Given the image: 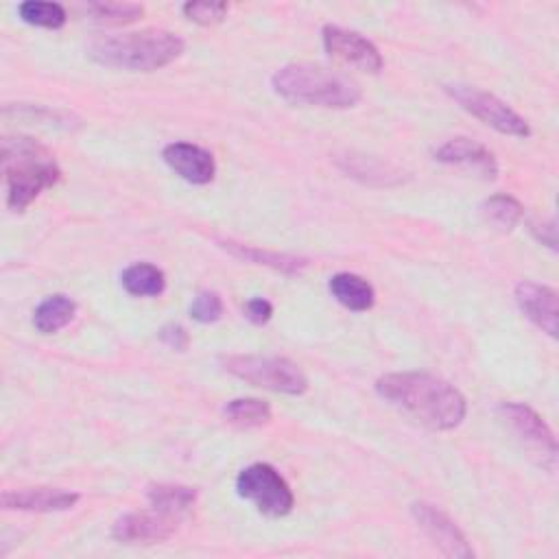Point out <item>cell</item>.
<instances>
[{
  "mask_svg": "<svg viewBox=\"0 0 559 559\" xmlns=\"http://www.w3.org/2000/svg\"><path fill=\"white\" fill-rule=\"evenodd\" d=\"M376 391L382 400L432 430H452L467 413V402L459 389L424 371L386 373L376 380Z\"/></svg>",
  "mask_w": 559,
  "mask_h": 559,
  "instance_id": "1",
  "label": "cell"
},
{
  "mask_svg": "<svg viewBox=\"0 0 559 559\" xmlns=\"http://www.w3.org/2000/svg\"><path fill=\"white\" fill-rule=\"evenodd\" d=\"M2 168L7 179V203L13 212L26 210L46 188L61 179L52 153L28 135L2 140Z\"/></svg>",
  "mask_w": 559,
  "mask_h": 559,
  "instance_id": "2",
  "label": "cell"
},
{
  "mask_svg": "<svg viewBox=\"0 0 559 559\" xmlns=\"http://www.w3.org/2000/svg\"><path fill=\"white\" fill-rule=\"evenodd\" d=\"M183 39L164 28H142L133 33L107 35L90 44V59L129 72H153L183 52Z\"/></svg>",
  "mask_w": 559,
  "mask_h": 559,
  "instance_id": "3",
  "label": "cell"
},
{
  "mask_svg": "<svg viewBox=\"0 0 559 559\" xmlns=\"http://www.w3.org/2000/svg\"><path fill=\"white\" fill-rule=\"evenodd\" d=\"M271 85L284 100L325 109L354 107L362 96L358 83L347 74L308 61L282 66L273 72Z\"/></svg>",
  "mask_w": 559,
  "mask_h": 559,
  "instance_id": "4",
  "label": "cell"
},
{
  "mask_svg": "<svg viewBox=\"0 0 559 559\" xmlns=\"http://www.w3.org/2000/svg\"><path fill=\"white\" fill-rule=\"evenodd\" d=\"M221 365L227 373L275 393L301 395L308 391V378L288 358L280 356H253V354H229L221 356Z\"/></svg>",
  "mask_w": 559,
  "mask_h": 559,
  "instance_id": "5",
  "label": "cell"
},
{
  "mask_svg": "<svg viewBox=\"0 0 559 559\" xmlns=\"http://www.w3.org/2000/svg\"><path fill=\"white\" fill-rule=\"evenodd\" d=\"M236 491L240 498L251 500L255 509L269 518H282L290 513L295 496L284 476L269 463H251L240 469L236 478Z\"/></svg>",
  "mask_w": 559,
  "mask_h": 559,
  "instance_id": "6",
  "label": "cell"
},
{
  "mask_svg": "<svg viewBox=\"0 0 559 559\" xmlns=\"http://www.w3.org/2000/svg\"><path fill=\"white\" fill-rule=\"evenodd\" d=\"M445 92L465 111H469L474 118L483 120L491 129H496L504 135H515V138L531 135L528 122L515 109H511L504 100H500L498 96H493L485 90H478L474 85H461V83L445 85Z\"/></svg>",
  "mask_w": 559,
  "mask_h": 559,
  "instance_id": "7",
  "label": "cell"
},
{
  "mask_svg": "<svg viewBox=\"0 0 559 559\" xmlns=\"http://www.w3.org/2000/svg\"><path fill=\"white\" fill-rule=\"evenodd\" d=\"M500 415L511 426L515 437L524 443V448H528L544 467L555 469L557 439L546 421L531 406L520 402L500 404Z\"/></svg>",
  "mask_w": 559,
  "mask_h": 559,
  "instance_id": "8",
  "label": "cell"
},
{
  "mask_svg": "<svg viewBox=\"0 0 559 559\" xmlns=\"http://www.w3.org/2000/svg\"><path fill=\"white\" fill-rule=\"evenodd\" d=\"M321 37H323V48L330 57H334L343 63H349L358 70L371 72V74L382 70L384 61H382L380 50L360 33L328 24V26H323Z\"/></svg>",
  "mask_w": 559,
  "mask_h": 559,
  "instance_id": "9",
  "label": "cell"
},
{
  "mask_svg": "<svg viewBox=\"0 0 559 559\" xmlns=\"http://www.w3.org/2000/svg\"><path fill=\"white\" fill-rule=\"evenodd\" d=\"M177 518L153 511H133L118 518L111 526V535L124 544H159L177 533Z\"/></svg>",
  "mask_w": 559,
  "mask_h": 559,
  "instance_id": "10",
  "label": "cell"
},
{
  "mask_svg": "<svg viewBox=\"0 0 559 559\" xmlns=\"http://www.w3.org/2000/svg\"><path fill=\"white\" fill-rule=\"evenodd\" d=\"M413 515L419 528L432 539L435 546L441 548V552H445L448 557H461V559L474 557V550L469 548L463 531L441 509L428 502H415Z\"/></svg>",
  "mask_w": 559,
  "mask_h": 559,
  "instance_id": "11",
  "label": "cell"
},
{
  "mask_svg": "<svg viewBox=\"0 0 559 559\" xmlns=\"http://www.w3.org/2000/svg\"><path fill=\"white\" fill-rule=\"evenodd\" d=\"M162 157L173 173L194 186H205L216 175L214 155L192 142H170L164 146Z\"/></svg>",
  "mask_w": 559,
  "mask_h": 559,
  "instance_id": "12",
  "label": "cell"
},
{
  "mask_svg": "<svg viewBox=\"0 0 559 559\" xmlns=\"http://www.w3.org/2000/svg\"><path fill=\"white\" fill-rule=\"evenodd\" d=\"M515 301L528 321H533L548 336H557V290L555 288L524 280L515 286Z\"/></svg>",
  "mask_w": 559,
  "mask_h": 559,
  "instance_id": "13",
  "label": "cell"
},
{
  "mask_svg": "<svg viewBox=\"0 0 559 559\" xmlns=\"http://www.w3.org/2000/svg\"><path fill=\"white\" fill-rule=\"evenodd\" d=\"M0 502L4 509L52 513V511L72 509L79 502V493L68 489H57V487H26V489L2 491Z\"/></svg>",
  "mask_w": 559,
  "mask_h": 559,
  "instance_id": "14",
  "label": "cell"
},
{
  "mask_svg": "<svg viewBox=\"0 0 559 559\" xmlns=\"http://www.w3.org/2000/svg\"><path fill=\"white\" fill-rule=\"evenodd\" d=\"M435 159L443 164L467 166L480 173L485 179H493L498 175V162L493 153L476 140L469 138H450L439 148H435Z\"/></svg>",
  "mask_w": 559,
  "mask_h": 559,
  "instance_id": "15",
  "label": "cell"
},
{
  "mask_svg": "<svg viewBox=\"0 0 559 559\" xmlns=\"http://www.w3.org/2000/svg\"><path fill=\"white\" fill-rule=\"evenodd\" d=\"M328 288L341 306H345L347 310H354V312H367L376 304L373 286L356 273L332 275L328 282Z\"/></svg>",
  "mask_w": 559,
  "mask_h": 559,
  "instance_id": "16",
  "label": "cell"
},
{
  "mask_svg": "<svg viewBox=\"0 0 559 559\" xmlns=\"http://www.w3.org/2000/svg\"><path fill=\"white\" fill-rule=\"evenodd\" d=\"M146 498H148L153 509H157L162 513H168V515L179 520L181 515H186L194 507L197 489L186 487V485L157 483V485H148Z\"/></svg>",
  "mask_w": 559,
  "mask_h": 559,
  "instance_id": "17",
  "label": "cell"
},
{
  "mask_svg": "<svg viewBox=\"0 0 559 559\" xmlns=\"http://www.w3.org/2000/svg\"><path fill=\"white\" fill-rule=\"evenodd\" d=\"M76 312V304L68 295H50L46 297L33 312V325L41 334H55L66 328Z\"/></svg>",
  "mask_w": 559,
  "mask_h": 559,
  "instance_id": "18",
  "label": "cell"
},
{
  "mask_svg": "<svg viewBox=\"0 0 559 559\" xmlns=\"http://www.w3.org/2000/svg\"><path fill=\"white\" fill-rule=\"evenodd\" d=\"M122 288L133 297H157L166 288V277L162 269L148 262H135L127 266L120 275Z\"/></svg>",
  "mask_w": 559,
  "mask_h": 559,
  "instance_id": "19",
  "label": "cell"
},
{
  "mask_svg": "<svg viewBox=\"0 0 559 559\" xmlns=\"http://www.w3.org/2000/svg\"><path fill=\"white\" fill-rule=\"evenodd\" d=\"M83 9L92 22L105 26H124L144 15V7L138 2H87Z\"/></svg>",
  "mask_w": 559,
  "mask_h": 559,
  "instance_id": "20",
  "label": "cell"
},
{
  "mask_svg": "<svg viewBox=\"0 0 559 559\" xmlns=\"http://www.w3.org/2000/svg\"><path fill=\"white\" fill-rule=\"evenodd\" d=\"M227 421L240 428H255L271 421V406L258 397H236L229 400L223 408Z\"/></svg>",
  "mask_w": 559,
  "mask_h": 559,
  "instance_id": "21",
  "label": "cell"
},
{
  "mask_svg": "<svg viewBox=\"0 0 559 559\" xmlns=\"http://www.w3.org/2000/svg\"><path fill=\"white\" fill-rule=\"evenodd\" d=\"M483 216L502 231H511L522 218V205L511 194H493L483 203Z\"/></svg>",
  "mask_w": 559,
  "mask_h": 559,
  "instance_id": "22",
  "label": "cell"
},
{
  "mask_svg": "<svg viewBox=\"0 0 559 559\" xmlns=\"http://www.w3.org/2000/svg\"><path fill=\"white\" fill-rule=\"evenodd\" d=\"M17 13L26 24L52 28V31L61 28L68 20V13L59 2H44V0H26L17 7Z\"/></svg>",
  "mask_w": 559,
  "mask_h": 559,
  "instance_id": "23",
  "label": "cell"
},
{
  "mask_svg": "<svg viewBox=\"0 0 559 559\" xmlns=\"http://www.w3.org/2000/svg\"><path fill=\"white\" fill-rule=\"evenodd\" d=\"M225 249H229L234 255L242 258V260H251L258 264H266L286 273H299L308 262L295 255H286V253H271V251H260L253 247H245V245H234V242H223Z\"/></svg>",
  "mask_w": 559,
  "mask_h": 559,
  "instance_id": "24",
  "label": "cell"
},
{
  "mask_svg": "<svg viewBox=\"0 0 559 559\" xmlns=\"http://www.w3.org/2000/svg\"><path fill=\"white\" fill-rule=\"evenodd\" d=\"M341 166L352 175L358 177L362 181H378V183H389V179H397V170L380 164L373 157H365V155H345Z\"/></svg>",
  "mask_w": 559,
  "mask_h": 559,
  "instance_id": "25",
  "label": "cell"
},
{
  "mask_svg": "<svg viewBox=\"0 0 559 559\" xmlns=\"http://www.w3.org/2000/svg\"><path fill=\"white\" fill-rule=\"evenodd\" d=\"M227 2H205V0H194V2H186L181 7L183 15L201 26H212L223 22V17L227 15Z\"/></svg>",
  "mask_w": 559,
  "mask_h": 559,
  "instance_id": "26",
  "label": "cell"
},
{
  "mask_svg": "<svg viewBox=\"0 0 559 559\" xmlns=\"http://www.w3.org/2000/svg\"><path fill=\"white\" fill-rule=\"evenodd\" d=\"M223 314V301L212 290H201L190 304V317L199 323H214Z\"/></svg>",
  "mask_w": 559,
  "mask_h": 559,
  "instance_id": "27",
  "label": "cell"
},
{
  "mask_svg": "<svg viewBox=\"0 0 559 559\" xmlns=\"http://www.w3.org/2000/svg\"><path fill=\"white\" fill-rule=\"evenodd\" d=\"M245 312H247V319H249V321L262 325V323H266V321L273 317V306H271V301L264 299V297H253V299H249V301L245 304Z\"/></svg>",
  "mask_w": 559,
  "mask_h": 559,
  "instance_id": "28",
  "label": "cell"
},
{
  "mask_svg": "<svg viewBox=\"0 0 559 559\" xmlns=\"http://www.w3.org/2000/svg\"><path fill=\"white\" fill-rule=\"evenodd\" d=\"M159 341L164 343V345H168L170 349H186L188 347V332L181 328V325H177V323H168V325H164L162 330H159Z\"/></svg>",
  "mask_w": 559,
  "mask_h": 559,
  "instance_id": "29",
  "label": "cell"
},
{
  "mask_svg": "<svg viewBox=\"0 0 559 559\" xmlns=\"http://www.w3.org/2000/svg\"><path fill=\"white\" fill-rule=\"evenodd\" d=\"M533 234L535 238L550 247V249H557V227H555V221H548V223H533Z\"/></svg>",
  "mask_w": 559,
  "mask_h": 559,
  "instance_id": "30",
  "label": "cell"
}]
</instances>
